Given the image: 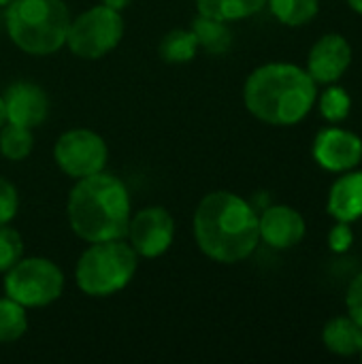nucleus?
<instances>
[{"label":"nucleus","instance_id":"obj_24","mask_svg":"<svg viewBox=\"0 0 362 364\" xmlns=\"http://www.w3.org/2000/svg\"><path fill=\"white\" fill-rule=\"evenodd\" d=\"M17 209H19L17 190H15V186L11 181H6L0 175V226L9 224L17 215Z\"/></svg>","mask_w":362,"mask_h":364},{"label":"nucleus","instance_id":"obj_2","mask_svg":"<svg viewBox=\"0 0 362 364\" xmlns=\"http://www.w3.org/2000/svg\"><path fill=\"white\" fill-rule=\"evenodd\" d=\"M318 98V83L297 64L269 62L252 70L243 87L245 109L269 126L303 122Z\"/></svg>","mask_w":362,"mask_h":364},{"label":"nucleus","instance_id":"obj_11","mask_svg":"<svg viewBox=\"0 0 362 364\" xmlns=\"http://www.w3.org/2000/svg\"><path fill=\"white\" fill-rule=\"evenodd\" d=\"M352 45L339 32L320 36L307 55V73L318 85L337 83L352 64Z\"/></svg>","mask_w":362,"mask_h":364},{"label":"nucleus","instance_id":"obj_6","mask_svg":"<svg viewBox=\"0 0 362 364\" xmlns=\"http://www.w3.org/2000/svg\"><path fill=\"white\" fill-rule=\"evenodd\" d=\"M124 36L122 13L105 4L83 11L70 19L66 32V47L81 60H98L119 45Z\"/></svg>","mask_w":362,"mask_h":364},{"label":"nucleus","instance_id":"obj_31","mask_svg":"<svg viewBox=\"0 0 362 364\" xmlns=\"http://www.w3.org/2000/svg\"><path fill=\"white\" fill-rule=\"evenodd\" d=\"M358 356H361V360H362V350H361V354H358Z\"/></svg>","mask_w":362,"mask_h":364},{"label":"nucleus","instance_id":"obj_9","mask_svg":"<svg viewBox=\"0 0 362 364\" xmlns=\"http://www.w3.org/2000/svg\"><path fill=\"white\" fill-rule=\"evenodd\" d=\"M126 235L137 256L158 258L175 239V222L164 207H145L137 215H130Z\"/></svg>","mask_w":362,"mask_h":364},{"label":"nucleus","instance_id":"obj_19","mask_svg":"<svg viewBox=\"0 0 362 364\" xmlns=\"http://www.w3.org/2000/svg\"><path fill=\"white\" fill-rule=\"evenodd\" d=\"M160 58L169 64H186L194 60L198 43L192 30H171L160 41Z\"/></svg>","mask_w":362,"mask_h":364},{"label":"nucleus","instance_id":"obj_17","mask_svg":"<svg viewBox=\"0 0 362 364\" xmlns=\"http://www.w3.org/2000/svg\"><path fill=\"white\" fill-rule=\"evenodd\" d=\"M196 6L201 15L222 21H237L260 13L267 6V0H196Z\"/></svg>","mask_w":362,"mask_h":364},{"label":"nucleus","instance_id":"obj_16","mask_svg":"<svg viewBox=\"0 0 362 364\" xmlns=\"http://www.w3.org/2000/svg\"><path fill=\"white\" fill-rule=\"evenodd\" d=\"M190 30L196 36L198 49H203L211 55L226 53L233 45V30L228 28V21L213 19V17L198 13V17L194 19Z\"/></svg>","mask_w":362,"mask_h":364},{"label":"nucleus","instance_id":"obj_30","mask_svg":"<svg viewBox=\"0 0 362 364\" xmlns=\"http://www.w3.org/2000/svg\"><path fill=\"white\" fill-rule=\"evenodd\" d=\"M13 0H0V6H6V4H11Z\"/></svg>","mask_w":362,"mask_h":364},{"label":"nucleus","instance_id":"obj_5","mask_svg":"<svg viewBox=\"0 0 362 364\" xmlns=\"http://www.w3.org/2000/svg\"><path fill=\"white\" fill-rule=\"evenodd\" d=\"M137 267L139 256L130 243H124L122 239L98 241L90 243L81 254L75 269V282L83 294L102 299L124 290L132 282Z\"/></svg>","mask_w":362,"mask_h":364},{"label":"nucleus","instance_id":"obj_1","mask_svg":"<svg viewBox=\"0 0 362 364\" xmlns=\"http://www.w3.org/2000/svg\"><path fill=\"white\" fill-rule=\"evenodd\" d=\"M194 237L207 258L222 264L241 262L258 247V213L233 192H211L196 207Z\"/></svg>","mask_w":362,"mask_h":364},{"label":"nucleus","instance_id":"obj_13","mask_svg":"<svg viewBox=\"0 0 362 364\" xmlns=\"http://www.w3.org/2000/svg\"><path fill=\"white\" fill-rule=\"evenodd\" d=\"M4 113L9 124H17L23 128H36L47 119L49 113V98L41 85L30 81L13 83L4 96Z\"/></svg>","mask_w":362,"mask_h":364},{"label":"nucleus","instance_id":"obj_26","mask_svg":"<svg viewBox=\"0 0 362 364\" xmlns=\"http://www.w3.org/2000/svg\"><path fill=\"white\" fill-rule=\"evenodd\" d=\"M346 307H348V316L362 326V273H358L346 292Z\"/></svg>","mask_w":362,"mask_h":364},{"label":"nucleus","instance_id":"obj_7","mask_svg":"<svg viewBox=\"0 0 362 364\" xmlns=\"http://www.w3.org/2000/svg\"><path fill=\"white\" fill-rule=\"evenodd\" d=\"M64 275L47 258H21L6 271L4 292L23 307H47L62 296Z\"/></svg>","mask_w":362,"mask_h":364},{"label":"nucleus","instance_id":"obj_29","mask_svg":"<svg viewBox=\"0 0 362 364\" xmlns=\"http://www.w3.org/2000/svg\"><path fill=\"white\" fill-rule=\"evenodd\" d=\"M4 122H6V113H4V100L0 96V128L4 126Z\"/></svg>","mask_w":362,"mask_h":364},{"label":"nucleus","instance_id":"obj_23","mask_svg":"<svg viewBox=\"0 0 362 364\" xmlns=\"http://www.w3.org/2000/svg\"><path fill=\"white\" fill-rule=\"evenodd\" d=\"M23 256L21 235L9 224L0 226V273H6L13 264H17Z\"/></svg>","mask_w":362,"mask_h":364},{"label":"nucleus","instance_id":"obj_20","mask_svg":"<svg viewBox=\"0 0 362 364\" xmlns=\"http://www.w3.org/2000/svg\"><path fill=\"white\" fill-rule=\"evenodd\" d=\"M34 147V136L30 128L17 126V124H9L0 128V154L11 160V162H19L26 160L32 154Z\"/></svg>","mask_w":362,"mask_h":364},{"label":"nucleus","instance_id":"obj_8","mask_svg":"<svg viewBox=\"0 0 362 364\" xmlns=\"http://www.w3.org/2000/svg\"><path fill=\"white\" fill-rule=\"evenodd\" d=\"M53 158L64 175L83 179L105 168L109 149L100 134L87 128H73L55 141Z\"/></svg>","mask_w":362,"mask_h":364},{"label":"nucleus","instance_id":"obj_28","mask_svg":"<svg viewBox=\"0 0 362 364\" xmlns=\"http://www.w3.org/2000/svg\"><path fill=\"white\" fill-rule=\"evenodd\" d=\"M346 2H348V6H350L354 13L362 15V0H346Z\"/></svg>","mask_w":362,"mask_h":364},{"label":"nucleus","instance_id":"obj_4","mask_svg":"<svg viewBox=\"0 0 362 364\" xmlns=\"http://www.w3.org/2000/svg\"><path fill=\"white\" fill-rule=\"evenodd\" d=\"M4 21L15 47L32 55H49L66 43L70 15L64 0H13L6 4Z\"/></svg>","mask_w":362,"mask_h":364},{"label":"nucleus","instance_id":"obj_12","mask_svg":"<svg viewBox=\"0 0 362 364\" xmlns=\"http://www.w3.org/2000/svg\"><path fill=\"white\" fill-rule=\"evenodd\" d=\"M260 241L273 250H292L297 247L307 232L305 218L288 205H273L258 215Z\"/></svg>","mask_w":362,"mask_h":364},{"label":"nucleus","instance_id":"obj_21","mask_svg":"<svg viewBox=\"0 0 362 364\" xmlns=\"http://www.w3.org/2000/svg\"><path fill=\"white\" fill-rule=\"evenodd\" d=\"M318 109L320 115L329 122V124H341L350 117L352 113V96L348 94L346 87L331 83L318 98Z\"/></svg>","mask_w":362,"mask_h":364},{"label":"nucleus","instance_id":"obj_10","mask_svg":"<svg viewBox=\"0 0 362 364\" xmlns=\"http://www.w3.org/2000/svg\"><path fill=\"white\" fill-rule=\"evenodd\" d=\"M314 160L329 173H346L361 164L362 160V139L346 128L329 126L322 128L312 147Z\"/></svg>","mask_w":362,"mask_h":364},{"label":"nucleus","instance_id":"obj_25","mask_svg":"<svg viewBox=\"0 0 362 364\" xmlns=\"http://www.w3.org/2000/svg\"><path fill=\"white\" fill-rule=\"evenodd\" d=\"M354 243V232H352V224H346V222H337L331 232H329V247L335 252V254H344L352 247Z\"/></svg>","mask_w":362,"mask_h":364},{"label":"nucleus","instance_id":"obj_14","mask_svg":"<svg viewBox=\"0 0 362 364\" xmlns=\"http://www.w3.org/2000/svg\"><path fill=\"white\" fill-rule=\"evenodd\" d=\"M326 211L335 222L354 224L362 218V171H346L329 190Z\"/></svg>","mask_w":362,"mask_h":364},{"label":"nucleus","instance_id":"obj_22","mask_svg":"<svg viewBox=\"0 0 362 364\" xmlns=\"http://www.w3.org/2000/svg\"><path fill=\"white\" fill-rule=\"evenodd\" d=\"M28 331L26 307L4 296L0 299V343H13Z\"/></svg>","mask_w":362,"mask_h":364},{"label":"nucleus","instance_id":"obj_3","mask_svg":"<svg viewBox=\"0 0 362 364\" xmlns=\"http://www.w3.org/2000/svg\"><path fill=\"white\" fill-rule=\"evenodd\" d=\"M73 232L87 241L124 239L130 222V196L126 186L109 173L77 179L66 205Z\"/></svg>","mask_w":362,"mask_h":364},{"label":"nucleus","instance_id":"obj_27","mask_svg":"<svg viewBox=\"0 0 362 364\" xmlns=\"http://www.w3.org/2000/svg\"><path fill=\"white\" fill-rule=\"evenodd\" d=\"M100 4H105V6H109V9H115V11H124L128 4H130V0H102Z\"/></svg>","mask_w":362,"mask_h":364},{"label":"nucleus","instance_id":"obj_18","mask_svg":"<svg viewBox=\"0 0 362 364\" xmlns=\"http://www.w3.org/2000/svg\"><path fill=\"white\" fill-rule=\"evenodd\" d=\"M267 6L277 21L290 28H299L309 23L318 15L320 0H267Z\"/></svg>","mask_w":362,"mask_h":364},{"label":"nucleus","instance_id":"obj_15","mask_svg":"<svg viewBox=\"0 0 362 364\" xmlns=\"http://www.w3.org/2000/svg\"><path fill=\"white\" fill-rule=\"evenodd\" d=\"M322 341L326 350L335 356H358L362 350V326L350 316H337L326 322L322 331Z\"/></svg>","mask_w":362,"mask_h":364}]
</instances>
